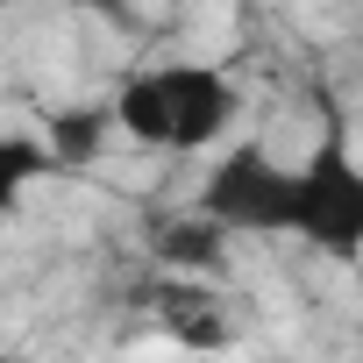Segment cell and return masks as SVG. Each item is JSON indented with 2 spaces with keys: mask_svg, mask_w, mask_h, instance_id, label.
Masks as SVG:
<instances>
[{
  "mask_svg": "<svg viewBox=\"0 0 363 363\" xmlns=\"http://www.w3.org/2000/svg\"><path fill=\"white\" fill-rule=\"evenodd\" d=\"M150 306L157 320L171 328V342H186V349H228V320L214 306V285L200 271H164L150 285Z\"/></svg>",
  "mask_w": 363,
  "mask_h": 363,
  "instance_id": "cell-4",
  "label": "cell"
},
{
  "mask_svg": "<svg viewBox=\"0 0 363 363\" xmlns=\"http://www.w3.org/2000/svg\"><path fill=\"white\" fill-rule=\"evenodd\" d=\"M0 363H8V356H0Z\"/></svg>",
  "mask_w": 363,
  "mask_h": 363,
  "instance_id": "cell-8",
  "label": "cell"
},
{
  "mask_svg": "<svg viewBox=\"0 0 363 363\" xmlns=\"http://www.w3.org/2000/svg\"><path fill=\"white\" fill-rule=\"evenodd\" d=\"M150 250H157L164 271H221V257H228V228L207 221L200 207H193V214H164V221L150 228Z\"/></svg>",
  "mask_w": 363,
  "mask_h": 363,
  "instance_id": "cell-5",
  "label": "cell"
},
{
  "mask_svg": "<svg viewBox=\"0 0 363 363\" xmlns=\"http://www.w3.org/2000/svg\"><path fill=\"white\" fill-rule=\"evenodd\" d=\"M292 235H306L320 257L356 264L363 257V171L342 135H328L299 164V200H292Z\"/></svg>",
  "mask_w": 363,
  "mask_h": 363,
  "instance_id": "cell-2",
  "label": "cell"
},
{
  "mask_svg": "<svg viewBox=\"0 0 363 363\" xmlns=\"http://www.w3.org/2000/svg\"><path fill=\"white\" fill-rule=\"evenodd\" d=\"M50 171L57 164H50L43 135H0V214H15L22 193L36 186V178H50Z\"/></svg>",
  "mask_w": 363,
  "mask_h": 363,
  "instance_id": "cell-7",
  "label": "cell"
},
{
  "mask_svg": "<svg viewBox=\"0 0 363 363\" xmlns=\"http://www.w3.org/2000/svg\"><path fill=\"white\" fill-rule=\"evenodd\" d=\"M150 86H157V107H164V150H207V143H221V128L242 107L235 79L214 72V65H164V72H150Z\"/></svg>",
  "mask_w": 363,
  "mask_h": 363,
  "instance_id": "cell-3",
  "label": "cell"
},
{
  "mask_svg": "<svg viewBox=\"0 0 363 363\" xmlns=\"http://www.w3.org/2000/svg\"><path fill=\"white\" fill-rule=\"evenodd\" d=\"M292 200H299V171L257 143L228 150L200 186V214L221 221L228 235H292Z\"/></svg>",
  "mask_w": 363,
  "mask_h": 363,
  "instance_id": "cell-1",
  "label": "cell"
},
{
  "mask_svg": "<svg viewBox=\"0 0 363 363\" xmlns=\"http://www.w3.org/2000/svg\"><path fill=\"white\" fill-rule=\"evenodd\" d=\"M107 107H65V114H50V128H43V150H50V164L57 171H86L93 157H100V143H107Z\"/></svg>",
  "mask_w": 363,
  "mask_h": 363,
  "instance_id": "cell-6",
  "label": "cell"
}]
</instances>
